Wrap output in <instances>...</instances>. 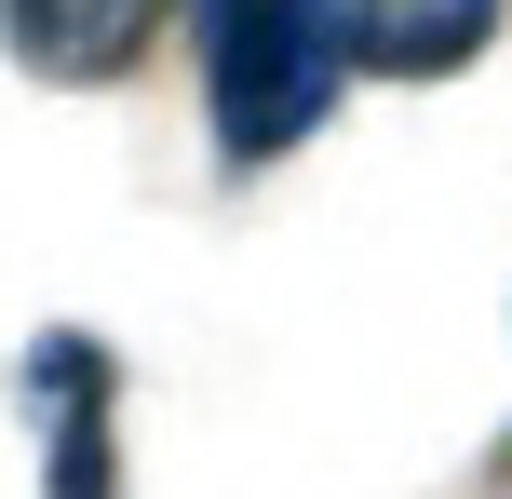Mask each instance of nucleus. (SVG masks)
Instances as JSON below:
<instances>
[{"instance_id":"nucleus-1","label":"nucleus","mask_w":512,"mask_h":499,"mask_svg":"<svg viewBox=\"0 0 512 499\" xmlns=\"http://www.w3.org/2000/svg\"><path fill=\"white\" fill-rule=\"evenodd\" d=\"M203 95H216V162H283L324 135L351 95V41L337 0H203Z\"/></svg>"},{"instance_id":"nucleus-2","label":"nucleus","mask_w":512,"mask_h":499,"mask_svg":"<svg viewBox=\"0 0 512 499\" xmlns=\"http://www.w3.org/2000/svg\"><path fill=\"white\" fill-rule=\"evenodd\" d=\"M14 419L41 446V499H122V365L81 324H41L14 351Z\"/></svg>"},{"instance_id":"nucleus-3","label":"nucleus","mask_w":512,"mask_h":499,"mask_svg":"<svg viewBox=\"0 0 512 499\" xmlns=\"http://www.w3.org/2000/svg\"><path fill=\"white\" fill-rule=\"evenodd\" d=\"M149 27H162V0H0V54L27 81H68V95L122 81L149 54Z\"/></svg>"},{"instance_id":"nucleus-4","label":"nucleus","mask_w":512,"mask_h":499,"mask_svg":"<svg viewBox=\"0 0 512 499\" xmlns=\"http://www.w3.org/2000/svg\"><path fill=\"white\" fill-rule=\"evenodd\" d=\"M499 14L512 0H337V41L364 81H459L499 41Z\"/></svg>"}]
</instances>
